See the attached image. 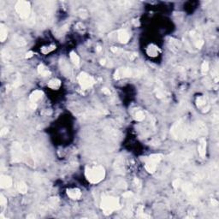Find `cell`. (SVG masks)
Masks as SVG:
<instances>
[{
    "mask_svg": "<svg viewBox=\"0 0 219 219\" xmlns=\"http://www.w3.org/2000/svg\"><path fill=\"white\" fill-rule=\"evenodd\" d=\"M188 133L189 128L182 120L175 123L171 129V134L177 139H183L185 137H188Z\"/></svg>",
    "mask_w": 219,
    "mask_h": 219,
    "instance_id": "obj_4",
    "label": "cell"
},
{
    "mask_svg": "<svg viewBox=\"0 0 219 219\" xmlns=\"http://www.w3.org/2000/svg\"><path fill=\"white\" fill-rule=\"evenodd\" d=\"M33 56V52H28L27 54H26V56H25V57L26 58H30V57H32Z\"/></svg>",
    "mask_w": 219,
    "mask_h": 219,
    "instance_id": "obj_29",
    "label": "cell"
},
{
    "mask_svg": "<svg viewBox=\"0 0 219 219\" xmlns=\"http://www.w3.org/2000/svg\"><path fill=\"white\" fill-rule=\"evenodd\" d=\"M122 196L124 198H127V199H128V198H130L133 196V193H132V192H125V193L122 194Z\"/></svg>",
    "mask_w": 219,
    "mask_h": 219,
    "instance_id": "obj_27",
    "label": "cell"
},
{
    "mask_svg": "<svg viewBox=\"0 0 219 219\" xmlns=\"http://www.w3.org/2000/svg\"><path fill=\"white\" fill-rule=\"evenodd\" d=\"M17 190H18V192L19 193H21V194H26L27 192H28V186L26 185V183L25 182H19L18 184H17Z\"/></svg>",
    "mask_w": 219,
    "mask_h": 219,
    "instance_id": "obj_18",
    "label": "cell"
},
{
    "mask_svg": "<svg viewBox=\"0 0 219 219\" xmlns=\"http://www.w3.org/2000/svg\"><path fill=\"white\" fill-rule=\"evenodd\" d=\"M100 206L105 215H110L113 211H117L121 208L120 200L117 197L104 196L102 198Z\"/></svg>",
    "mask_w": 219,
    "mask_h": 219,
    "instance_id": "obj_2",
    "label": "cell"
},
{
    "mask_svg": "<svg viewBox=\"0 0 219 219\" xmlns=\"http://www.w3.org/2000/svg\"><path fill=\"white\" fill-rule=\"evenodd\" d=\"M55 45H51V46H49V47H43L42 49H41V52H42V53H44V54H47V53H49V52H52L53 50H55Z\"/></svg>",
    "mask_w": 219,
    "mask_h": 219,
    "instance_id": "obj_22",
    "label": "cell"
},
{
    "mask_svg": "<svg viewBox=\"0 0 219 219\" xmlns=\"http://www.w3.org/2000/svg\"><path fill=\"white\" fill-rule=\"evenodd\" d=\"M68 196L72 199H79L81 197V192L79 188H71L67 190Z\"/></svg>",
    "mask_w": 219,
    "mask_h": 219,
    "instance_id": "obj_12",
    "label": "cell"
},
{
    "mask_svg": "<svg viewBox=\"0 0 219 219\" xmlns=\"http://www.w3.org/2000/svg\"><path fill=\"white\" fill-rule=\"evenodd\" d=\"M118 40L119 42L122 43V44H127L130 39V34L129 33L125 30V29H121L118 31Z\"/></svg>",
    "mask_w": 219,
    "mask_h": 219,
    "instance_id": "obj_9",
    "label": "cell"
},
{
    "mask_svg": "<svg viewBox=\"0 0 219 219\" xmlns=\"http://www.w3.org/2000/svg\"><path fill=\"white\" fill-rule=\"evenodd\" d=\"M22 84V78L19 75H17V76L16 78V80L14 81V83H13V88H16L18 87H20Z\"/></svg>",
    "mask_w": 219,
    "mask_h": 219,
    "instance_id": "obj_21",
    "label": "cell"
},
{
    "mask_svg": "<svg viewBox=\"0 0 219 219\" xmlns=\"http://www.w3.org/2000/svg\"><path fill=\"white\" fill-rule=\"evenodd\" d=\"M102 92H103V93H105V94H106V95H110V89H108V88H102Z\"/></svg>",
    "mask_w": 219,
    "mask_h": 219,
    "instance_id": "obj_28",
    "label": "cell"
},
{
    "mask_svg": "<svg viewBox=\"0 0 219 219\" xmlns=\"http://www.w3.org/2000/svg\"><path fill=\"white\" fill-rule=\"evenodd\" d=\"M85 175L90 183L97 184L105 179V170L102 166H95L93 168L87 167L85 170Z\"/></svg>",
    "mask_w": 219,
    "mask_h": 219,
    "instance_id": "obj_1",
    "label": "cell"
},
{
    "mask_svg": "<svg viewBox=\"0 0 219 219\" xmlns=\"http://www.w3.org/2000/svg\"><path fill=\"white\" fill-rule=\"evenodd\" d=\"M134 76V72L131 69L129 68H121L116 70L114 74V79L116 80H120L122 78L125 77H129Z\"/></svg>",
    "mask_w": 219,
    "mask_h": 219,
    "instance_id": "obj_8",
    "label": "cell"
},
{
    "mask_svg": "<svg viewBox=\"0 0 219 219\" xmlns=\"http://www.w3.org/2000/svg\"><path fill=\"white\" fill-rule=\"evenodd\" d=\"M23 149L21 144L18 142H14L11 146V156H12V162L18 163L21 162L23 158Z\"/></svg>",
    "mask_w": 219,
    "mask_h": 219,
    "instance_id": "obj_7",
    "label": "cell"
},
{
    "mask_svg": "<svg viewBox=\"0 0 219 219\" xmlns=\"http://www.w3.org/2000/svg\"><path fill=\"white\" fill-rule=\"evenodd\" d=\"M78 82L81 86V88L84 90H87L88 88H92L94 84H95V80L93 76H91L90 75H88L85 72L81 73L78 76Z\"/></svg>",
    "mask_w": 219,
    "mask_h": 219,
    "instance_id": "obj_6",
    "label": "cell"
},
{
    "mask_svg": "<svg viewBox=\"0 0 219 219\" xmlns=\"http://www.w3.org/2000/svg\"><path fill=\"white\" fill-rule=\"evenodd\" d=\"M13 40H14V42H15L16 44L17 45H19V46H23V45H26L25 40H24L22 37L19 36V35H15V36L13 37Z\"/></svg>",
    "mask_w": 219,
    "mask_h": 219,
    "instance_id": "obj_17",
    "label": "cell"
},
{
    "mask_svg": "<svg viewBox=\"0 0 219 219\" xmlns=\"http://www.w3.org/2000/svg\"><path fill=\"white\" fill-rule=\"evenodd\" d=\"M144 119H145V114L143 113V111H141V110L137 111L136 114H135V120L141 122V121H143Z\"/></svg>",
    "mask_w": 219,
    "mask_h": 219,
    "instance_id": "obj_20",
    "label": "cell"
},
{
    "mask_svg": "<svg viewBox=\"0 0 219 219\" xmlns=\"http://www.w3.org/2000/svg\"><path fill=\"white\" fill-rule=\"evenodd\" d=\"M197 102L198 106H201V105H203L206 104V99H204L203 97H199V98L197 99Z\"/></svg>",
    "mask_w": 219,
    "mask_h": 219,
    "instance_id": "obj_25",
    "label": "cell"
},
{
    "mask_svg": "<svg viewBox=\"0 0 219 219\" xmlns=\"http://www.w3.org/2000/svg\"><path fill=\"white\" fill-rule=\"evenodd\" d=\"M7 35H8L7 28L3 23H1L0 24V41L4 42L7 39Z\"/></svg>",
    "mask_w": 219,
    "mask_h": 219,
    "instance_id": "obj_15",
    "label": "cell"
},
{
    "mask_svg": "<svg viewBox=\"0 0 219 219\" xmlns=\"http://www.w3.org/2000/svg\"><path fill=\"white\" fill-rule=\"evenodd\" d=\"M69 57H70V59H71V61H72V63L74 64H76V65L80 64V57L75 52H71L70 54H69Z\"/></svg>",
    "mask_w": 219,
    "mask_h": 219,
    "instance_id": "obj_19",
    "label": "cell"
},
{
    "mask_svg": "<svg viewBox=\"0 0 219 219\" xmlns=\"http://www.w3.org/2000/svg\"><path fill=\"white\" fill-rule=\"evenodd\" d=\"M42 96H43V92L42 91H40V90H35V91H33V93L30 94V97H29L30 102L36 103L37 101H39L40 99L42 98Z\"/></svg>",
    "mask_w": 219,
    "mask_h": 219,
    "instance_id": "obj_13",
    "label": "cell"
},
{
    "mask_svg": "<svg viewBox=\"0 0 219 219\" xmlns=\"http://www.w3.org/2000/svg\"><path fill=\"white\" fill-rule=\"evenodd\" d=\"M7 133H8V129H7V128H4V129L1 130V133H0L1 137H4V135H6Z\"/></svg>",
    "mask_w": 219,
    "mask_h": 219,
    "instance_id": "obj_26",
    "label": "cell"
},
{
    "mask_svg": "<svg viewBox=\"0 0 219 219\" xmlns=\"http://www.w3.org/2000/svg\"><path fill=\"white\" fill-rule=\"evenodd\" d=\"M211 203H212V206H217L218 205V202L216 199H212V200H211Z\"/></svg>",
    "mask_w": 219,
    "mask_h": 219,
    "instance_id": "obj_30",
    "label": "cell"
},
{
    "mask_svg": "<svg viewBox=\"0 0 219 219\" xmlns=\"http://www.w3.org/2000/svg\"><path fill=\"white\" fill-rule=\"evenodd\" d=\"M61 87V81L58 79H52L48 82V88L52 90H57Z\"/></svg>",
    "mask_w": 219,
    "mask_h": 219,
    "instance_id": "obj_14",
    "label": "cell"
},
{
    "mask_svg": "<svg viewBox=\"0 0 219 219\" xmlns=\"http://www.w3.org/2000/svg\"><path fill=\"white\" fill-rule=\"evenodd\" d=\"M12 186V179L8 175H1L0 187L2 188H9Z\"/></svg>",
    "mask_w": 219,
    "mask_h": 219,
    "instance_id": "obj_11",
    "label": "cell"
},
{
    "mask_svg": "<svg viewBox=\"0 0 219 219\" xmlns=\"http://www.w3.org/2000/svg\"><path fill=\"white\" fill-rule=\"evenodd\" d=\"M27 218H35V215H34V214H30V215H28Z\"/></svg>",
    "mask_w": 219,
    "mask_h": 219,
    "instance_id": "obj_31",
    "label": "cell"
},
{
    "mask_svg": "<svg viewBox=\"0 0 219 219\" xmlns=\"http://www.w3.org/2000/svg\"><path fill=\"white\" fill-rule=\"evenodd\" d=\"M0 205L2 207H4L7 205V199L3 194H0Z\"/></svg>",
    "mask_w": 219,
    "mask_h": 219,
    "instance_id": "obj_24",
    "label": "cell"
},
{
    "mask_svg": "<svg viewBox=\"0 0 219 219\" xmlns=\"http://www.w3.org/2000/svg\"><path fill=\"white\" fill-rule=\"evenodd\" d=\"M164 155L160 153H156V154H152L149 157H146L144 158L145 161V168L147 172L149 173H154L156 171L157 166L158 164H159V162L162 160Z\"/></svg>",
    "mask_w": 219,
    "mask_h": 219,
    "instance_id": "obj_3",
    "label": "cell"
},
{
    "mask_svg": "<svg viewBox=\"0 0 219 219\" xmlns=\"http://www.w3.org/2000/svg\"><path fill=\"white\" fill-rule=\"evenodd\" d=\"M38 72L42 76H48L51 75V72L45 67L44 64H40L38 66Z\"/></svg>",
    "mask_w": 219,
    "mask_h": 219,
    "instance_id": "obj_16",
    "label": "cell"
},
{
    "mask_svg": "<svg viewBox=\"0 0 219 219\" xmlns=\"http://www.w3.org/2000/svg\"><path fill=\"white\" fill-rule=\"evenodd\" d=\"M209 69V63L208 62H204L201 65V71L203 74H206Z\"/></svg>",
    "mask_w": 219,
    "mask_h": 219,
    "instance_id": "obj_23",
    "label": "cell"
},
{
    "mask_svg": "<svg viewBox=\"0 0 219 219\" xmlns=\"http://www.w3.org/2000/svg\"><path fill=\"white\" fill-rule=\"evenodd\" d=\"M16 11L22 19H27L31 14V5L29 2L18 1L16 4Z\"/></svg>",
    "mask_w": 219,
    "mask_h": 219,
    "instance_id": "obj_5",
    "label": "cell"
},
{
    "mask_svg": "<svg viewBox=\"0 0 219 219\" xmlns=\"http://www.w3.org/2000/svg\"><path fill=\"white\" fill-rule=\"evenodd\" d=\"M198 151L200 158H205L206 154V141L204 138H201L199 140V144L198 146Z\"/></svg>",
    "mask_w": 219,
    "mask_h": 219,
    "instance_id": "obj_10",
    "label": "cell"
}]
</instances>
